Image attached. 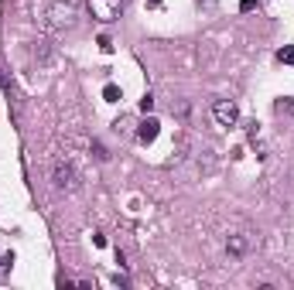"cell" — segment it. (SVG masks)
Returning <instances> with one entry per match:
<instances>
[{
	"label": "cell",
	"mask_w": 294,
	"mask_h": 290,
	"mask_svg": "<svg viewBox=\"0 0 294 290\" xmlns=\"http://www.w3.org/2000/svg\"><path fill=\"white\" fill-rule=\"evenodd\" d=\"M76 24V4L72 0H48L41 7V28L45 31H65Z\"/></svg>",
	"instance_id": "6da1fadb"
},
{
	"label": "cell",
	"mask_w": 294,
	"mask_h": 290,
	"mask_svg": "<svg viewBox=\"0 0 294 290\" xmlns=\"http://www.w3.org/2000/svg\"><path fill=\"white\" fill-rule=\"evenodd\" d=\"M52 181H55L58 191H65V195H76L82 184V174L79 168L72 164V157H58L55 164H52Z\"/></svg>",
	"instance_id": "7a4b0ae2"
},
{
	"label": "cell",
	"mask_w": 294,
	"mask_h": 290,
	"mask_svg": "<svg viewBox=\"0 0 294 290\" xmlns=\"http://www.w3.org/2000/svg\"><path fill=\"white\" fill-rule=\"evenodd\" d=\"M89 14L96 21L110 24V21H120L124 14V0H89Z\"/></svg>",
	"instance_id": "3957f363"
},
{
	"label": "cell",
	"mask_w": 294,
	"mask_h": 290,
	"mask_svg": "<svg viewBox=\"0 0 294 290\" xmlns=\"http://www.w3.org/2000/svg\"><path fill=\"white\" fill-rule=\"evenodd\" d=\"M212 120L219 123V126H236L239 106H236L233 99H215V102H212Z\"/></svg>",
	"instance_id": "277c9868"
},
{
	"label": "cell",
	"mask_w": 294,
	"mask_h": 290,
	"mask_svg": "<svg viewBox=\"0 0 294 290\" xmlns=\"http://www.w3.org/2000/svg\"><path fill=\"white\" fill-rule=\"evenodd\" d=\"M253 246H257V235H253V232H233L226 239V253L233 259H239V256H247Z\"/></svg>",
	"instance_id": "5b68a950"
},
{
	"label": "cell",
	"mask_w": 294,
	"mask_h": 290,
	"mask_svg": "<svg viewBox=\"0 0 294 290\" xmlns=\"http://www.w3.org/2000/svg\"><path fill=\"white\" fill-rule=\"evenodd\" d=\"M158 134H161V123L158 120H154V116H147V120L144 123H140V126H137V144H154V140H158Z\"/></svg>",
	"instance_id": "8992f818"
},
{
	"label": "cell",
	"mask_w": 294,
	"mask_h": 290,
	"mask_svg": "<svg viewBox=\"0 0 294 290\" xmlns=\"http://www.w3.org/2000/svg\"><path fill=\"white\" fill-rule=\"evenodd\" d=\"M89 154L96 157L100 164H106V161H110V150H106V144H100V140H92V144H89Z\"/></svg>",
	"instance_id": "52a82bcc"
},
{
	"label": "cell",
	"mask_w": 294,
	"mask_h": 290,
	"mask_svg": "<svg viewBox=\"0 0 294 290\" xmlns=\"http://www.w3.org/2000/svg\"><path fill=\"white\" fill-rule=\"evenodd\" d=\"M274 113H277V116H294V99H287V96L277 99L274 102Z\"/></svg>",
	"instance_id": "ba28073f"
},
{
	"label": "cell",
	"mask_w": 294,
	"mask_h": 290,
	"mask_svg": "<svg viewBox=\"0 0 294 290\" xmlns=\"http://www.w3.org/2000/svg\"><path fill=\"white\" fill-rule=\"evenodd\" d=\"M103 99H106V102H120V99H124L120 86H113V82H110V86H103Z\"/></svg>",
	"instance_id": "9c48e42d"
},
{
	"label": "cell",
	"mask_w": 294,
	"mask_h": 290,
	"mask_svg": "<svg viewBox=\"0 0 294 290\" xmlns=\"http://www.w3.org/2000/svg\"><path fill=\"white\" fill-rule=\"evenodd\" d=\"M277 58H281L284 65H294V45H287V48H281V51H277Z\"/></svg>",
	"instance_id": "30bf717a"
},
{
	"label": "cell",
	"mask_w": 294,
	"mask_h": 290,
	"mask_svg": "<svg viewBox=\"0 0 294 290\" xmlns=\"http://www.w3.org/2000/svg\"><path fill=\"white\" fill-rule=\"evenodd\" d=\"M130 126H134V123L127 120V116H120V120L113 123V130H116V134H130Z\"/></svg>",
	"instance_id": "8fae6325"
},
{
	"label": "cell",
	"mask_w": 294,
	"mask_h": 290,
	"mask_svg": "<svg viewBox=\"0 0 294 290\" xmlns=\"http://www.w3.org/2000/svg\"><path fill=\"white\" fill-rule=\"evenodd\" d=\"M151 110H154V96L144 92V99H140V113H151Z\"/></svg>",
	"instance_id": "7c38bea8"
},
{
	"label": "cell",
	"mask_w": 294,
	"mask_h": 290,
	"mask_svg": "<svg viewBox=\"0 0 294 290\" xmlns=\"http://www.w3.org/2000/svg\"><path fill=\"white\" fill-rule=\"evenodd\" d=\"M100 48H103V51H113V41H110V34H100Z\"/></svg>",
	"instance_id": "4fadbf2b"
},
{
	"label": "cell",
	"mask_w": 294,
	"mask_h": 290,
	"mask_svg": "<svg viewBox=\"0 0 294 290\" xmlns=\"http://www.w3.org/2000/svg\"><path fill=\"white\" fill-rule=\"evenodd\" d=\"M253 7H257V0H243L239 4V11H253Z\"/></svg>",
	"instance_id": "5bb4252c"
},
{
	"label": "cell",
	"mask_w": 294,
	"mask_h": 290,
	"mask_svg": "<svg viewBox=\"0 0 294 290\" xmlns=\"http://www.w3.org/2000/svg\"><path fill=\"white\" fill-rule=\"evenodd\" d=\"M147 4H151V7H158V4H161V0H147Z\"/></svg>",
	"instance_id": "9a60e30c"
}]
</instances>
